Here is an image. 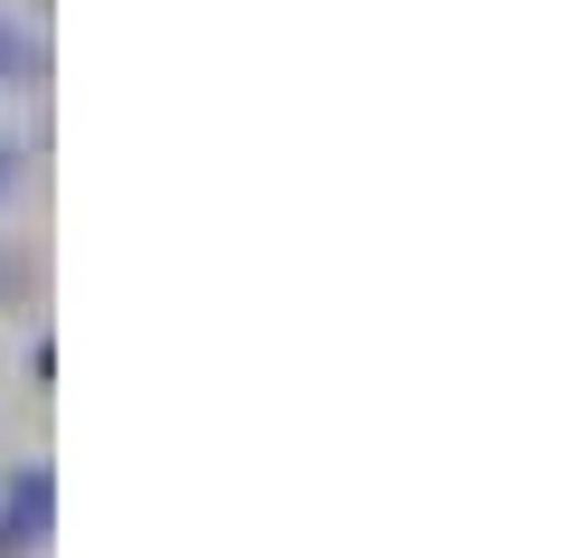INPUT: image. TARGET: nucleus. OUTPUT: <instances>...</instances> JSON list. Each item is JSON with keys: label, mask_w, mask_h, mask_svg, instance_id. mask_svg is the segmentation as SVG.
<instances>
[{"label": "nucleus", "mask_w": 568, "mask_h": 558, "mask_svg": "<svg viewBox=\"0 0 568 558\" xmlns=\"http://www.w3.org/2000/svg\"><path fill=\"white\" fill-rule=\"evenodd\" d=\"M0 85H48V39L0 10Z\"/></svg>", "instance_id": "f03ea898"}, {"label": "nucleus", "mask_w": 568, "mask_h": 558, "mask_svg": "<svg viewBox=\"0 0 568 558\" xmlns=\"http://www.w3.org/2000/svg\"><path fill=\"white\" fill-rule=\"evenodd\" d=\"M0 558H10V539H0Z\"/></svg>", "instance_id": "20e7f679"}, {"label": "nucleus", "mask_w": 568, "mask_h": 558, "mask_svg": "<svg viewBox=\"0 0 568 558\" xmlns=\"http://www.w3.org/2000/svg\"><path fill=\"white\" fill-rule=\"evenodd\" d=\"M0 539H10V558H39L58 539V474H48V455H20L0 474Z\"/></svg>", "instance_id": "f257e3e1"}, {"label": "nucleus", "mask_w": 568, "mask_h": 558, "mask_svg": "<svg viewBox=\"0 0 568 558\" xmlns=\"http://www.w3.org/2000/svg\"><path fill=\"white\" fill-rule=\"evenodd\" d=\"M20 190H29V152L0 133V209H20Z\"/></svg>", "instance_id": "7ed1b4c3"}]
</instances>
